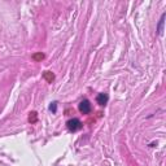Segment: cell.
<instances>
[{
    "label": "cell",
    "mask_w": 166,
    "mask_h": 166,
    "mask_svg": "<svg viewBox=\"0 0 166 166\" xmlns=\"http://www.w3.org/2000/svg\"><path fill=\"white\" fill-rule=\"evenodd\" d=\"M67 129L70 130V131H77V130H79L80 127H82V124H80V121L79 119H77V118H73V119H70V121H67Z\"/></svg>",
    "instance_id": "obj_1"
},
{
    "label": "cell",
    "mask_w": 166,
    "mask_h": 166,
    "mask_svg": "<svg viewBox=\"0 0 166 166\" xmlns=\"http://www.w3.org/2000/svg\"><path fill=\"white\" fill-rule=\"evenodd\" d=\"M79 110L82 112L83 114H88L91 112V104L88 100H83L82 103L79 104Z\"/></svg>",
    "instance_id": "obj_2"
},
{
    "label": "cell",
    "mask_w": 166,
    "mask_h": 166,
    "mask_svg": "<svg viewBox=\"0 0 166 166\" xmlns=\"http://www.w3.org/2000/svg\"><path fill=\"white\" fill-rule=\"evenodd\" d=\"M96 100H97V104H100V105H105V104L108 103V95H106V93H99L97 97H96Z\"/></svg>",
    "instance_id": "obj_3"
},
{
    "label": "cell",
    "mask_w": 166,
    "mask_h": 166,
    "mask_svg": "<svg viewBox=\"0 0 166 166\" xmlns=\"http://www.w3.org/2000/svg\"><path fill=\"white\" fill-rule=\"evenodd\" d=\"M44 78H46L48 82H52V80L54 79V75L52 74L51 71H46V73H44Z\"/></svg>",
    "instance_id": "obj_4"
},
{
    "label": "cell",
    "mask_w": 166,
    "mask_h": 166,
    "mask_svg": "<svg viewBox=\"0 0 166 166\" xmlns=\"http://www.w3.org/2000/svg\"><path fill=\"white\" fill-rule=\"evenodd\" d=\"M29 119H30V122H35V121H36V113H35V112L30 113V117H29Z\"/></svg>",
    "instance_id": "obj_5"
},
{
    "label": "cell",
    "mask_w": 166,
    "mask_h": 166,
    "mask_svg": "<svg viewBox=\"0 0 166 166\" xmlns=\"http://www.w3.org/2000/svg\"><path fill=\"white\" fill-rule=\"evenodd\" d=\"M43 57H44L43 53H36V54H34V56H33V59L34 60H43Z\"/></svg>",
    "instance_id": "obj_6"
},
{
    "label": "cell",
    "mask_w": 166,
    "mask_h": 166,
    "mask_svg": "<svg viewBox=\"0 0 166 166\" xmlns=\"http://www.w3.org/2000/svg\"><path fill=\"white\" fill-rule=\"evenodd\" d=\"M51 110L56 112V104H53V105H51Z\"/></svg>",
    "instance_id": "obj_7"
}]
</instances>
